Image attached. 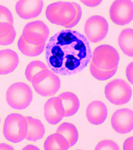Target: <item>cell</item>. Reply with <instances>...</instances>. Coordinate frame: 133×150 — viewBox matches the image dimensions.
I'll list each match as a JSON object with an SVG mask.
<instances>
[{"label": "cell", "mask_w": 133, "mask_h": 150, "mask_svg": "<svg viewBox=\"0 0 133 150\" xmlns=\"http://www.w3.org/2000/svg\"><path fill=\"white\" fill-rule=\"evenodd\" d=\"M16 36V32L13 25L7 22H0V45H12Z\"/></svg>", "instance_id": "22"}, {"label": "cell", "mask_w": 133, "mask_h": 150, "mask_svg": "<svg viewBox=\"0 0 133 150\" xmlns=\"http://www.w3.org/2000/svg\"><path fill=\"white\" fill-rule=\"evenodd\" d=\"M0 22H7L14 24V16L9 8L0 5Z\"/></svg>", "instance_id": "26"}, {"label": "cell", "mask_w": 133, "mask_h": 150, "mask_svg": "<svg viewBox=\"0 0 133 150\" xmlns=\"http://www.w3.org/2000/svg\"><path fill=\"white\" fill-rule=\"evenodd\" d=\"M45 15L52 24L72 29L81 21L82 9L76 2L56 1L47 6Z\"/></svg>", "instance_id": "2"}, {"label": "cell", "mask_w": 133, "mask_h": 150, "mask_svg": "<svg viewBox=\"0 0 133 150\" xmlns=\"http://www.w3.org/2000/svg\"><path fill=\"white\" fill-rule=\"evenodd\" d=\"M23 149H24V150H25V149H30V150L36 149V150H38V149H39L38 147H37L36 146H35V145H30H30H26L25 147L23 148Z\"/></svg>", "instance_id": "31"}, {"label": "cell", "mask_w": 133, "mask_h": 150, "mask_svg": "<svg viewBox=\"0 0 133 150\" xmlns=\"http://www.w3.org/2000/svg\"><path fill=\"white\" fill-rule=\"evenodd\" d=\"M105 96L112 105L122 106L126 105L131 100L132 89L126 81L115 79L106 85Z\"/></svg>", "instance_id": "6"}, {"label": "cell", "mask_w": 133, "mask_h": 150, "mask_svg": "<svg viewBox=\"0 0 133 150\" xmlns=\"http://www.w3.org/2000/svg\"><path fill=\"white\" fill-rule=\"evenodd\" d=\"M133 137H130L126 139L123 143V149L124 150H132Z\"/></svg>", "instance_id": "28"}, {"label": "cell", "mask_w": 133, "mask_h": 150, "mask_svg": "<svg viewBox=\"0 0 133 150\" xmlns=\"http://www.w3.org/2000/svg\"><path fill=\"white\" fill-rule=\"evenodd\" d=\"M6 100L10 107L23 111L30 107L33 100V91L28 84L23 82L14 83L8 87Z\"/></svg>", "instance_id": "5"}, {"label": "cell", "mask_w": 133, "mask_h": 150, "mask_svg": "<svg viewBox=\"0 0 133 150\" xmlns=\"http://www.w3.org/2000/svg\"><path fill=\"white\" fill-rule=\"evenodd\" d=\"M19 64V56L14 50H0V75L13 72Z\"/></svg>", "instance_id": "15"}, {"label": "cell", "mask_w": 133, "mask_h": 150, "mask_svg": "<svg viewBox=\"0 0 133 150\" xmlns=\"http://www.w3.org/2000/svg\"><path fill=\"white\" fill-rule=\"evenodd\" d=\"M46 68L47 67L44 62L39 60H34L30 62L27 66L25 70V76L29 82H31L35 74Z\"/></svg>", "instance_id": "24"}, {"label": "cell", "mask_w": 133, "mask_h": 150, "mask_svg": "<svg viewBox=\"0 0 133 150\" xmlns=\"http://www.w3.org/2000/svg\"><path fill=\"white\" fill-rule=\"evenodd\" d=\"M0 149H4V150L12 149V150H13V149H14V148L12 146V145L7 144V143H0Z\"/></svg>", "instance_id": "30"}, {"label": "cell", "mask_w": 133, "mask_h": 150, "mask_svg": "<svg viewBox=\"0 0 133 150\" xmlns=\"http://www.w3.org/2000/svg\"><path fill=\"white\" fill-rule=\"evenodd\" d=\"M91 63L100 69L111 70L118 67L120 57L115 47L104 44L95 48L91 54Z\"/></svg>", "instance_id": "7"}, {"label": "cell", "mask_w": 133, "mask_h": 150, "mask_svg": "<svg viewBox=\"0 0 133 150\" xmlns=\"http://www.w3.org/2000/svg\"><path fill=\"white\" fill-rule=\"evenodd\" d=\"M111 21L117 25L129 24L133 18V2L130 0H117L112 3L109 9Z\"/></svg>", "instance_id": "10"}, {"label": "cell", "mask_w": 133, "mask_h": 150, "mask_svg": "<svg viewBox=\"0 0 133 150\" xmlns=\"http://www.w3.org/2000/svg\"><path fill=\"white\" fill-rule=\"evenodd\" d=\"M96 150H118L120 149L119 145L115 141L111 140H103L98 143L95 147Z\"/></svg>", "instance_id": "25"}, {"label": "cell", "mask_w": 133, "mask_h": 150, "mask_svg": "<svg viewBox=\"0 0 133 150\" xmlns=\"http://www.w3.org/2000/svg\"><path fill=\"white\" fill-rule=\"evenodd\" d=\"M44 115L49 124L57 125L64 117V108L61 99L58 96L51 97L44 105Z\"/></svg>", "instance_id": "12"}, {"label": "cell", "mask_w": 133, "mask_h": 150, "mask_svg": "<svg viewBox=\"0 0 133 150\" xmlns=\"http://www.w3.org/2000/svg\"><path fill=\"white\" fill-rule=\"evenodd\" d=\"M86 118L93 126H100L107 120L108 116L107 107L103 102L93 100L87 107Z\"/></svg>", "instance_id": "14"}, {"label": "cell", "mask_w": 133, "mask_h": 150, "mask_svg": "<svg viewBox=\"0 0 133 150\" xmlns=\"http://www.w3.org/2000/svg\"><path fill=\"white\" fill-rule=\"evenodd\" d=\"M0 124H1V117H0Z\"/></svg>", "instance_id": "32"}, {"label": "cell", "mask_w": 133, "mask_h": 150, "mask_svg": "<svg viewBox=\"0 0 133 150\" xmlns=\"http://www.w3.org/2000/svg\"><path fill=\"white\" fill-rule=\"evenodd\" d=\"M109 31L107 20L103 16L93 15L86 21L84 26L85 36L89 42L98 43L107 37Z\"/></svg>", "instance_id": "8"}, {"label": "cell", "mask_w": 133, "mask_h": 150, "mask_svg": "<svg viewBox=\"0 0 133 150\" xmlns=\"http://www.w3.org/2000/svg\"><path fill=\"white\" fill-rule=\"evenodd\" d=\"M81 3L83 4L86 6L90 8L96 7L102 3V1H81Z\"/></svg>", "instance_id": "29"}, {"label": "cell", "mask_w": 133, "mask_h": 150, "mask_svg": "<svg viewBox=\"0 0 133 150\" xmlns=\"http://www.w3.org/2000/svg\"><path fill=\"white\" fill-rule=\"evenodd\" d=\"M133 30L127 28L122 30L118 37V45L122 52L128 57L133 56Z\"/></svg>", "instance_id": "20"}, {"label": "cell", "mask_w": 133, "mask_h": 150, "mask_svg": "<svg viewBox=\"0 0 133 150\" xmlns=\"http://www.w3.org/2000/svg\"><path fill=\"white\" fill-rule=\"evenodd\" d=\"M63 103L64 117H70L77 113L80 108V100L75 93L72 91H65L58 96Z\"/></svg>", "instance_id": "16"}, {"label": "cell", "mask_w": 133, "mask_h": 150, "mask_svg": "<svg viewBox=\"0 0 133 150\" xmlns=\"http://www.w3.org/2000/svg\"><path fill=\"white\" fill-rule=\"evenodd\" d=\"M90 42L82 33L62 30L49 38L45 46V59L49 69L62 76L82 72L91 59Z\"/></svg>", "instance_id": "1"}, {"label": "cell", "mask_w": 133, "mask_h": 150, "mask_svg": "<svg viewBox=\"0 0 133 150\" xmlns=\"http://www.w3.org/2000/svg\"><path fill=\"white\" fill-rule=\"evenodd\" d=\"M132 66H133V63H132V62H131L127 66V67H126V77H127L128 81H129V83H131V84H132L133 83V78H132V74H133L132 69L133 68H132Z\"/></svg>", "instance_id": "27"}, {"label": "cell", "mask_w": 133, "mask_h": 150, "mask_svg": "<svg viewBox=\"0 0 133 150\" xmlns=\"http://www.w3.org/2000/svg\"><path fill=\"white\" fill-rule=\"evenodd\" d=\"M70 147L65 137L57 132L48 136L44 143V149L46 150H68Z\"/></svg>", "instance_id": "19"}, {"label": "cell", "mask_w": 133, "mask_h": 150, "mask_svg": "<svg viewBox=\"0 0 133 150\" xmlns=\"http://www.w3.org/2000/svg\"><path fill=\"white\" fill-rule=\"evenodd\" d=\"M28 131L26 117L12 112L7 115L4 122L3 135L6 140L12 143H19L25 139Z\"/></svg>", "instance_id": "3"}, {"label": "cell", "mask_w": 133, "mask_h": 150, "mask_svg": "<svg viewBox=\"0 0 133 150\" xmlns=\"http://www.w3.org/2000/svg\"><path fill=\"white\" fill-rule=\"evenodd\" d=\"M45 44L41 45H32L27 42L23 37L18 38L17 42L18 49L23 55L28 56V57H37L40 55L45 49Z\"/></svg>", "instance_id": "21"}, {"label": "cell", "mask_w": 133, "mask_h": 150, "mask_svg": "<svg viewBox=\"0 0 133 150\" xmlns=\"http://www.w3.org/2000/svg\"><path fill=\"white\" fill-rule=\"evenodd\" d=\"M89 71L91 76L96 80L105 81L115 76L117 72V68L111 70H103L97 68L94 64L91 63L89 66Z\"/></svg>", "instance_id": "23"}, {"label": "cell", "mask_w": 133, "mask_h": 150, "mask_svg": "<svg viewBox=\"0 0 133 150\" xmlns=\"http://www.w3.org/2000/svg\"><path fill=\"white\" fill-rule=\"evenodd\" d=\"M31 83L36 93L43 97L55 96L59 91L62 85L59 76L48 68L35 74Z\"/></svg>", "instance_id": "4"}, {"label": "cell", "mask_w": 133, "mask_h": 150, "mask_svg": "<svg viewBox=\"0 0 133 150\" xmlns=\"http://www.w3.org/2000/svg\"><path fill=\"white\" fill-rule=\"evenodd\" d=\"M26 119L28 123V131L25 138L27 141L36 142L42 139L46 133L45 127L42 122L32 116H27Z\"/></svg>", "instance_id": "17"}, {"label": "cell", "mask_w": 133, "mask_h": 150, "mask_svg": "<svg viewBox=\"0 0 133 150\" xmlns=\"http://www.w3.org/2000/svg\"><path fill=\"white\" fill-rule=\"evenodd\" d=\"M44 7V1H18L15 5L16 14L20 18L25 20L32 19L40 15Z\"/></svg>", "instance_id": "13"}, {"label": "cell", "mask_w": 133, "mask_h": 150, "mask_svg": "<svg viewBox=\"0 0 133 150\" xmlns=\"http://www.w3.org/2000/svg\"><path fill=\"white\" fill-rule=\"evenodd\" d=\"M50 30L47 25L40 20L27 23L23 30L22 35L25 40L32 45H41L49 39Z\"/></svg>", "instance_id": "9"}, {"label": "cell", "mask_w": 133, "mask_h": 150, "mask_svg": "<svg viewBox=\"0 0 133 150\" xmlns=\"http://www.w3.org/2000/svg\"><path fill=\"white\" fill-rule=\"evenodd\" d=\"M57 132L65 137L70 147L74 146L79 139V132L77 128L75 125L70 122L62 123L57 127Z\"/></svg>", "instance_id": "18"}, {"label": "cell", "mask_w": 133, "mask_h": 150, "mask_svg": "<svg viewBox=\"0 0 133 150\" xmlns=\"http://www.w3.org/2000/svg\"><path fill=\"white\" fill-rule=\"evenodd\" d=\"M112 128L118 134H126L133 129V112L129 109H118L113 112L111 119Z\"/></svg>", "instance_id": "11"}]
</instances>
